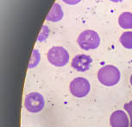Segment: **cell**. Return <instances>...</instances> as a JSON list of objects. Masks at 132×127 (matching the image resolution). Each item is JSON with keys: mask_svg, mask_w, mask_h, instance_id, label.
<instances>
[{"mask_svg": "<svg viewBox=\"0 0 132 127\" xmlns=\"http://www.w3.org/2000/svg\"><path fill=\"white\" fill-rule=\"evenodd\" d=\"M120 71L113 65L104 66L98 70V79L101 84L106 86H113L120 81Z\"/></svg>", "mask_w": 132, "mask_h": 127, "instance_id": "obj_1", "label": "cell"}, {"mask_svg": "<svg viewBox=\"0 0 132 127\" xmlns=\"http://www.w3.org/2000/svg\"><path fill=\"white\" fill-rule=\"evenodd\" d=\"M77 42L83 50H90L98 48L100 44V37L96 31L87 29L79 34Z\"/></svg>", "mask_w": 132, "mask_h": 127, "instance_id": "obj_2", "label": "cell"}, {"mask_svg": "<svg viewBox=\"0 0 132 127\" xmlns=\"http://www.w3.org/2000/svg\"><path fill=\"white\" fill-rule=\"evenodd\" d=\"M48 61L55 67H63L69 61V54L63 47L54 46L51 48L47 54Z\"/></svg>", "mask_w": 132, "mask_h": 127, "instance_id": "obj_3", "label": "cell"}, {"mask_svg": "<svg viewBox=\"0 0 132 127\" xmlns=\"http://www.w3.org/2000/svg\"><path fill=\"white\" fill-rule=\"evenodd\" d=\"M69 89H70V93L74 97L84 98L90 93L91 85L90 82L87 81L86 78L78 77V78L73 79L71 81Z\"/></svg>", "mask_w": 132, "mask_h": 127, "instance_id": "obj_4", "label": "cell"}, {"mask_svg": "<svg viewBox=\"0 0 132 127\" xmlns=\"http://www.w3.org/2000/svg\"><path fill=\"white\" fill-rule=\"evenodd\" d=\"M44 106H45V100L41 93L33 92L27 94L24 100V106L29 113H39L44 108Z\"/></svg>", "mask_w": 132, "mask_h": 127, "instance_id": "obj_5", "label": "cell"}, {"mask_svg": "<svg viewBox=\"0 0 132 127\" xmlns=\"http://www.w3.org/2000/svg\"><path fill=\"white\" fill-rule=\"evenodd\" d=\"M93 59L87 54H78L72 61V68L78 72H85L91 68Z\"/></svg>", "mask_w": 132, "mask_h": 127, "instance_id": "obj_6", "label": "cell"}, {"mask_svg": "<svg viewBox=\"0 0 132 127\" xmlns=\"http://www.w3.org/2000/svg\"><path fill=\"white\" fill-rule=\"evenodd\" d=\"M110 124L111 127H129V120L123 111L117 110L110 117Z\"/></svg>", "mask_w": 132, "mask_h": 127, "instance_id": "obj_7", "label": "cell"}, {"mask_svg": "<svg viewBox=\"0 0 132 127\" xmlns=\"http://www.w3.org/2000/svg\"><path fill=\"white\" fill-rule=\"evenodd\" d=\"M63 16L64 13L61 6L58 3H54L50 11H49V13L47 16L46 20L48 22H52V23H56V22L61 21Z\"/></svg>", "mask_w": 132, "mask_h": 127, "instance_id": "obj_8", "label": "cell"}, {"mask_svg": "<svg viewBox=\"0 0 132 127\" xmlns=\"http://www.w3.org/2000/svg\"><path fill=\"white\" fill-rule=\"evenodd\" d=\"M118 23L121 28L124 29H132V13L131 12H123L119 16Z\"/></svg>", "mask_w": 132, "mask_h": 127, "instance_id": "obj_9", "label": "cell"}, {"mask_svg": "<svg viewBox=\"0 0 132 127\" xmlns=\"http://www.w3.org/2000/svg\"><path fill=\"white\" fill-rule=\"evenodd\" d=\"M120 43L127 49H132V31L123 32L120 36Z\"/></svg>", "mask_w": 132, "mask_h": 127, "instance_id": "obj_10", "label": "cell"}, {"mask_svg": "<svg viewBox=\"0 0 132 127\" xmlns=\"http://www.w3.org/2000/svg\"><path fill=\"white\" fill-rule=\"evenodd\" d=\"M40 61V54L38 50L35 49L33 52V54H32V58L30 60V62H29V68H33L36 66H37V64L39 63Z\"/></svg>", "mask_w": 132, "mask_h": 127, "instance_id": "obj_11", "label": "cell"}, {"mask_svg": "<svg viewBox=\"0 0 132 127\" xmlns=\"http://www.w3.org/2000/svg\"><path fill=\"white\" fill-rule=\"evenodd\" d=\"M48 33H49V30H48V27H47L46 25L42 26V31H41V33H40L39 37H38V41H39V42L44 41V40H45V39L47 38V37H48Z\"/></svg>", "mask_w": 132, "mask_h": 127, "instance_id": "obj_12", "label": "cell"}, {"mask_svg": "<svg viewBox=\"0 0 132 127\" xmlns=\"http://www.w3.org/2000/svg\"><path fill=\"white\" fill-rule=\"evenodd\" d=\"M123 107L124 110L126 111V113L129 114V118H130V127H132V100L126 103Z\"/></svg>", "mask_w": 132, "mask_h": 127, "instance_id": "obj_13", "label": "cell"}, {"mask_svg": "<svg viewBox=\"0 0 132 127\" xmlns=\"http://www.w3.org/2000/svg\"><path fill=\"white\" fill-rule=\"evenodd\" d=\"M64 3L68 4H71V5H74V4H79L81 0H62Z\"/></svg>", "mask_w": 132, "mask_h": 127, "instance_id": "obj_14", "label": "cell"}, {"mask_svg": "<svg viewBox=\"0 0 132 127\" xmlns=\"http://www.w3.org/2000/svg\"><path fill=\"white\" fill-rule=\"evenodd\" d=\"M111 2H113V3H120V2L123 1V0H111Z\"/></svg>", "mask_w": 132, "mask_h": 127, "instance_id": "obj_15", "label": "cell"}, {"mask_svg": "<svg viewBox=\"0 0 132 127\" xmlns=\"http://www.w3.org/2000/svg\"><path fill=\"white\" fill-rule=\"evenodd\" d=\"M129 82H130V85L132 86V74H131V76H130V79H129Z\"/></svg>", "mask_w": 132, "mask_h": 127, "instance_id": "obj_16", "label": "cell"}]
</instances>
